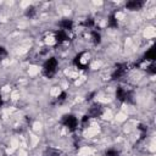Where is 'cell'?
Returning a JSON list of instances; mask_svg holds the SVG:
<instances>
[{"label": "cell", "mask_w": 156, "mask_h": 156, "mask_svg": "<svg viewBox=\"0 0 156 156\" xmlns=\"http://www.w3.org/2000/svg\"><path fill=\"white\" fill-rule=\"evenodd\" d=\"M56 68H57V61H56L54 57H51V58H49V60L46 61V63H45V66H44V72H45L46 76L51 77V76L56 72Z\"/></svg>", "instance_id": "cell-1"}, {"label": "cell", "mask_w": 156, "mask_h": 156, "mask_svg": "<svg viewBox=\"0 0 156 156\" xmlns=\"http://www.w3.org/2000/svg\"><path fill=\"white\" fill-rule=\"evenodd\" d=\"M77 123H78V121L73 117V116H66V119H65V124L68 127V128H71V129H73L76 126H77Z\"/></svg>", "instance_id": "cell-2"}, {"label": "cell", "mask_w": 156, "mask_h": 156, "mask_svg": "<svg viewBox=\"0 0 156 156\" xmlns=\"http://www.w3.org/2000/svg\"><path fill=\"white\" fill-rule=\"evenodd\" d=\"M143 5V2H138V1H133V2H128L127 4V7H129V9H132V10H135V9H138V7H140Z\"/></svg>", "instance_id": "cell-3"}, {"label": "cell", "mask_w": 156, "mask_h": 156, "mask_svg": "<svg viewBox=\"0 0 156 156\" xmlns=\"http://www.w3.org/2000/svg\"><path fill=\"white\" fill-rule=\"evenodd\" d=\"M106 155H107V156H118V152H117L116 150H108V151L106 152Z\"/></svg>", "instance_id": "cell-4"}, {"label": "cell", "mask_w": 156, "mask_h": 156, "mask_svg": "<svg viewBox=\"0 0 156 156\" xmlns=\"http://www.w3.org/2000/svg\"><path fill=\"white\" fill-rule=\"evenodd\" d=\"M5 54H6V52H5V50H4L2 48H0V58H1V57H2Z\"/></svg>", "instance_id": "cell-5"}]
</instances>
